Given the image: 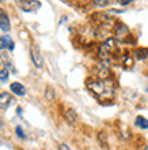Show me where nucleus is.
Masks as SVG:
<instances>
[{
    "label": "nucleus",
    "instance_id": "1",
    "mask_svg": "<svg viewBox=\"0 0 148 150\" xmlns=\"http://www.w3.org/2000/svg\"><path fill=\"white\" fill-rule=\"evenodd\" d=\"M88 89L101 98H110L114 94V85L110 79H97L88 83Z\"/></svg>",
    "mask_w": 148,
    "mask_h": 150
},
{
    "label": "nucleus",
    "instance_id": "2",
    "mask_svg": "<svg viewBox=\"0 0 148 150\" xmlns=\"http://www.w3.org/2000/svg\"><path fill=\"white\" fill-rule=\"evenodd\" d=\"M16 4L25 12H35L41 8V1L38 0H16Z\"/></svg>",
    "mask_w": 148,
    "mask_h": 150
},
{
    "label": "nucleus",
    "instance_id": "3",
    "mask_svg": "<svg viewBox=\"0 0 148 150\" xmlns=\"http://www.w3.org/2000/svg\"><path fill=\"white\" fill-rule=\"evenodd\" d=\"M116 51H117L116 41H114V40H107V41L101 47L99 53H101V56L103 57V59H107V57H110Z\"/></svg>",
    "mask_w": 148,
    "mask_h": 150
},
{
    "label": "nucleus",
    "instance_id": "4",
    "mask_svg": "<svg viewBox=\"0 0 148 150\" xmlns=\"http://www.w3.org/2000/svg\"><path fill=\"white\" fill-rule=\"evenodd\" d=\"M30 57H31V62L34 63V66L37 68H42L43 66V57L41 55V51L37 45H31L30 48Z\"/></svg>",
    "mask_w": 148,
    "mask_h": 150
},
{
    "label": "nucleus",
    "instance_id": "5",
    "mask_svg": "<svg viewBox=\"0 0 148 150\" xmlns=\"http://www.w3.org/2000/svg\"><path fill=\"white\" fill-rule=\"evenodd\" d=\"M14 48H15V44H14L11 37H8V36L0 37V49H1V51H4V49L14 51Z\"/></svg>",
    "mask_w": 148,
    "mask_h": 150
},
{
    "label": "nucleus",
    "instance_id": "6",
    "mask_svg": "<svg viewBox=\"0 0 148 150\" xmlns=\"http://www.w3.org/2000/svg\"><path fill=\"white\" fill-rule=\"evenodd\" d=\"M0 29L3 30V32H10V29H11V25H10V19H8L7 14L0 8Z\"/></svg>",
    "mask_w": 148,
    "mask_h": 150
},
{
    "label": "nucleus",
    "instance_id": "7",
    "mask_svg": "<svg viewBox=\"0 0 148 150\" xmlns=\"http://www.w3.org/2000/svg\"><path fill=\"white\" fill-rule=\"evenodd\" d=\"M10 89H11V91L14 94L20 96V97H23V96L26 94V87L19 82H12L11 85H10Z\"/></svg>",
    "mask_w": 148,
    "mask_h": 150
},
{
    "label": "nucleus",
    "instance_id": "8",
    "mask_svg": "<svg viewBox=\"0 0 148 150\" xmlns=\"http://www.w3.org/2000/svg\"><path fill=\"white\" fill-rule=\"evenodd\" d=\"M12 101H14V100H12V97L8 94V93H6V91L0 94V108L7 109V108L12 104Z\"/></svg>",
    "mask_w": 148,
    "mask_h": 150
},
{
    "label": "nucleus",
    "instance_id": "9",
    "mask_svg": "<svg viewBox=\"0 0 148 150\" xmlns=\"http://www.w3.org/2000/svg\"><path fill=\"white\" fill-rule=\"evenodd\" d=\"M65 117L69 124H75V123H76V119H78V115L75 113L74 109L69 108V109H67V112H65Z\"/></svg>",
    "mask_w": 148,
    "mask_h": 150
},
{
    "label": "nucleus",
    "instance_id": "10",
    "mask_svg": "<svg viewBox=\"0 0 148 150\" xmlns=\"http://www.w3.org/2000/svg\"><path fill=\"white\" fill-rule=\"evenodd\" d=\"M135 124H136L137 127L143 128V130H147V128H148V120L145 117H143V116H137Z\"/></svg>",
    "mask_w": 148,
    "mask_h": 150
},
{
    "label": "nucleus",
    "instance_id": "11",
    "mask_svg": "<svg viewBox=\"0 0 148 150\" xmlns=\"http://www.w3.org/2000/svg\"><path fill=\"white\" fill-rule=\"evenodd\" d=\"M116 34H117V37L118 38H122V36H126L129 33V30H128V28L126 26H124V25H118V28L116 29Z\"/></svg>",
    "mask_w": 148,
    "mask_h": 150
},
{
    "label": "nucleus",
    "instance_id": "12",
    "mask_svg": "<svg viewBox=\"0 0 148 150\" xmlns=\"http://www.w3.org/2000/svg\"><path fill=\"white\" fill-rule=\"evenodd\" d=\"M8 79V70L7 68H1L0 70V82H7Z\"/></svg>",
    "mask_w": 148,
    "mask_h": 150
},
{
    "label": "nucleus",
    "instance_id": "13",
    "mask_svg": "<svg viewBox=\"0 0 148 150\" xmlns=\"http://www.w3.org/2000/svg\"><path fill=\"white\" fill-rule=\"evenodd\" d=\"M15 132H16V135H18L20 139H25V138H26V134H25L23 128H22L20 126H18V127L15 128Z\"/></svg>",
    "mask_w": 148,
    "mask_h": 150
},
{
    "label": "nucleus",
    "instance_id": "14",
    "mask_svg": "<svg viewBox=\"0 0 148 150\" xmlns=\"http://www.w3.org/2000/svg\"><path fill=\"white\" fill-rule=\"evenodd\" d=\"M118 4H121V6H128V4L133 3V1H136V0H117Z\"/></svg>",
    "mask_w": 148,
    "mask_h": 150
},
{
    "label": "nucleus",
    "instance_id": "15",
    "mask_svg": "<svg viewBox=\"0 0 148 150\" xmlns=\"http://www.w3.org/2000/svg\"><path fill=\"white\" fill-rule=\"evenodd\" d=\"M46 98L48 100H52V98H53V91H52L51 87H49V89L46 90Z\"/></svg>",
    "mask_w": 148,
    "mask_h": 150
},
{
    "label": "nucleus",
    "instance_id": "16",
    "mask_svg": "<svg viewBox=\"0 0 148 150\" xmlns=\"http://www.w3.org/2000/svg\"><path fill=\"white\" fill-rule=\"evenodd\" d=\"M60 150H69V147L67 145H60Z\"/></svg>",
    "mask_w": 148,
    "mask_h": 150
},
{
    "label": "nucleus",
    "instance_id": "17",
    "mask_svg": "<svg viewBox=\"0 0 148 150\" xmlns=\"http://www.w3.org/2000/svg\"><path fill=\"white\" fill-rule=\"evenodd\" d=\"M97 3H103V1H106V0H95Z\"/></svg>",
    "mask_w": 148,
    "mask_h": 150
},
{
    "label": "nucleus",
    "instance_id": "18",
    "mask_svg": "<svg viewBox=\"0 0 148 150\" xmlns=\"http://www.w3.org/2000/svg\"><path fill=\"white\" fill-rule=\"evenodd\" d=\"M147 150H148V147H147Z\"/></svg>",
    "mask_w": 148,
    "mask_h": 150
},
{
    "label": "nucleus",
    "instance_id": "19",
    "mask_svg": "<svg viewBox=\"0 0 148 150\" xmlns=\"http://www.w3.org/2000/svg\"><path fill=\"white\" fill-rule=\"evenodd\" d=\"M0 1H1V0H0Z\"/></svg>",
    "mask_w": 148,
    "mask_h": 150
}]
</instances>
